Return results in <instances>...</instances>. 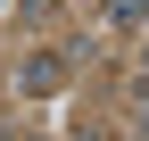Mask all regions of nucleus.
<instances>
[{"label": "nucleus", "instance_id": "obj_1", "mask_svg": "<svg viewBox=\"0 0 149 141\" xmlns=\"http://www.w3.org/2000/svg\"><path fill=\"white\" fill-rule=\"evenodd\" d=\"M0 141H25V133H0Z\"/></svg>", "mask_w": 149, "mask_h": 141}]
</instances>
